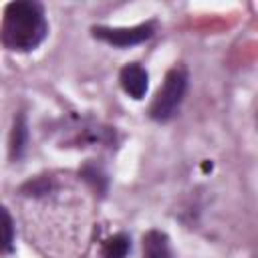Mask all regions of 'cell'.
Segmentation results:
<instances>
[{
  "instance_id": "cell-1",
  "label": "cell",
  "mask_w": 258,
  "mask_h": 258,
  "mask_svg": "<svg viewBox=\"0 0 258 258\" xmlns=\"http://www.w3.org/2000/svg\"><path fill=\"white\" fill-rule=\"evenodd\" d=\"M46 36L42 6L36 2H10L2 20V42L10 50L26 52L36 48Z\"/></svg>"
},
{
  "instance_id": "cell-2",
  "label": "cell",
  "mask_w": 258,
  "mask_h": 258,
  "mask_svg": "<svg viewBox=\"0 0 258 258\" xmlns=\"http://www.w3.org/2000/svg\"><path fill=\"white\" fill-rule=\"evenodd\" d=\"M185 87H187V75L181 71V69H171L165 79H163V85L159 87L153 103H151V109H149V115L155 119V121H167L171 119L181 101H183V95H185Z\"/></svg>"
},
{
  "instance_id": "cell-3",
  "label": "cell",
  "mask_w": 258,
  "mask_h": 258,
  "mask_svg": "<svg viewBox=\"0 0 258 258\" xmlns=\"http://www.w3.org/2000/svg\"><path fill=\"white\" fill-rule=\"evenodd\" d=\"M153 34V24H137V26H129V28H109V26H95L93 28V36L113 44V46H133V44H141L145 42L149 36Z\"/></svg>"
},
{
  "instance_id": "cell-4",
  "label": "cell",
  "mask_w": 258,
  "mask_h": 258,
  "mask_svg": "<svg viewBox=\"0 0 258 258\" xmlns=\"http://www.w3.org/2000/svg\"><path fill=\"white\" fill-rule=\"evenodd\" d=\"M119 81H121L123 91H125L129 97H133V99H143V95L147 93L149 77H147L145 69H143V67H139L137 62L125 64V67L121 69Z\"/></svg>"
},
{
  "instance_id": "cell-5",
  "label": "cell",
  "mask_w": 258,
  "mask_h": 258,
  "mask_svg": "<svg viewBox=\"0 0 258 258\" xmlns=\"http://www.w3.org/2000/svg\"><path fill=\"white\" fill-rule=\"evenodd\" d=\"M143 254L145 258H171L165 236L159 232H149L143 238Z\"/></svg>"
},
{
  "instance_id": "cell-6",
  "label": "cell",
  "mask_w": 258,
  "mask_h": 258,
  "mask_svg": "<svg viewBox=\"0 0 258 258\" xmlns=\"http://www.w3.org/2000/svg\"><path fill=\"white\" fill-rule=\"evenodd\" d=\"M129 252V238L125 234H115L103 244V258H125Z\"/></svg>"
},
{
  "instance_id": "cell-7",
  "label": "cell",
  "mask_w": 258,
  "mask_h": 258,
  "mask_svg": "<svg viewBox=\"0 0 258 258\" xmlns=\"http://www.w3.org/2000/svg\"><path fill=\"white\" fill-rule=\"evenodd\" d=\"M24 143H26V125H24V119L18 117V121L14 123V129H12V137H10V155L14 159L22 155Z\"/></svg>"
},
{
  "instance_id": "cell-8",
  "label": "cell",
  "mask_w": 258,
  "mask_h": 258,
  "mask_svg": "<svg viewBox=\"0 0 258 258\" xmlns=\"http://www.w3.org/2000/svg\"><path fill=\"white\" fill-rule=\"evenodd\" d=\"M2 230H4V238H2V250L10 252L12 250V240H14V228H12V218L8 214V210H2Z\"/></svg>"
}]
</instances>
